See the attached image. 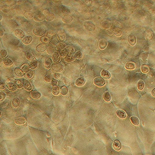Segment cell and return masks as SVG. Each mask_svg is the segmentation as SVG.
Listing matches in <instances>:
<instances>
[{"label":"cell","instance_id":"obj_1","mask_svg":"<svg viewBox=\"0 0 155 155\" xmlns=\"http://www.w3.org/2000/svg\"><path fill=\"white\" fill-rule=\"evenodd\" d=\"M45 33V30L43 27H37L33 30V33L37 36H42Z\"/></svg>","mask_w":155,"mask_h":155},{"label":"cell","instance_id":"obj_2","mask_svg":"<svg viewBox=\"0 0 155 155\" xmlns=\"http://www.w3.org/2000/svg\"><path fill=\"white\" fill-rule=\"evenodd\" d=\"M93 83L95 86L99 87L103 86L105 84L104 80L101 77H96L93 80Z\"/></svg>","mask_w":155,"mask_h":155},{"label":"cell","instance_id":"obj_3","mask_svg":"<svg viewBox=\"0 0 155 155\" xmlns=\"http://www.w3.org/2000/svg\"><path fill=\"white\" fill-rule=\"evenodd\" d=\"M64 68V65L61 63L55 64L51 66L52 70L55 73L61 72L62 70H63Z\"/></svg>","mask_w":155,"mask_h":155},{"label":"cell","instance_id":"obj_4","mask_svg":"<svg viewBox=\"0 0 155 155\" xmlns=\"http://www.w3.org/2000/svg\"><path fill=\"white\" fill-rule=\"evenodd\" d=\"M98 47L101 50H104L108 46V42L104 38H101L98 41Z\"/></svg>","mask_w":155,"mask_h":155},{"label":"cell","instance_id":"obj_5","mask_svg":"<svg viewBox=\"0 0 155 155\" xmlns=\"http://www.w3.org/2000/svg\"><path fill=\"white\" fill-rule=\"evenodd\" d=\"M84 27L89 31H93L95 30L94 24L91 21H87L84 23Z\"/></svg>","mask_w":155,"mask_h":155},{"label":"cell","instance_id":"obj_6","mask_svg":"<svg viewBox=\"0 0 155 155\" xmlns=\"http://www.w3.org/2000/svg\"><path fill=\"white\" fill-rule=\"evenodd\" d=\"M145 38L147 40H151L154 37V33L151 29H147L145 33Z\"/></svg>","mask_w":155,"mask_h":155},{"label":"cell","instance_id":"obj_7","mask_svg":"<svg viewBox=\"0 0 155 155\" xmlns=\"http://www.w3.org/2000/svg\"><path fill=\"white\" fill-rule=\"evenodd\" d=\"M26 122V119L25 117H24V116H20L17 117L15 119V123L19 125L25 124Z\"/></svg>","mask_w":155,"mask_h":155},{"label":"cell","instance_id":"obj_8","mask_svg":"<svg viewBox=\"0 0 155 155\" xmlns=\"http://www.w3.org/2000/svg\"><path fill=\"white\" fill-rule=\"evenodd\" d=\"M52 60L49 57H46L44 60V65L46 69H49L52 65Z\"/></svg>","mask_w":155,"mask_h":155},{"label":"cell","instance_id":"obj_9","mask_svg":"<svg viewBox=\"0 0 155 155\" xmlns=\"http://www.w3.org/2000/svg\"><path fill=\"white\" fill-rule=\"evenodd\" d=\"M127 41L129 44L131 45H134L136 43V37L133 34L129 35L127 37Z\"/></svg>","mask_w":155,"mask_h":155},{"label":"cell","instance_id":"obj_10","mask_svg":"<svg viewBox=\"0 0 155 155\" xmlns=\"http://www.w3.org/2000/svg\"><path fill=\"white\" fill-rule=\"evenodd\" d=\"M57 37L58 39L60 40V41H65L66 38V34L65 32L62 30H59L57 32Z\"/></svg>","mask_w":155,"mask_h":155},{"label":"cell","instance_id":"obj_11","mask_svg":"<svg viewBox=\"0 0 155 155\" xmlns=\"http://www.w3.org/2000/svg\"><path fill=\"white\" fill-rule=\"evenodd\" d=\"M136 65L134 62L128 61L125 65V68L127 70H134L135 69Z\"/></svg>","mask_w":155,"mask_h":155},{"label":"cell","instance_id":"obj_12","mask_svg":"<svg viewBox=\"0 0 155 155\" xmlns=\"http://www.w3.org/2000/svg\"><path fill=\"white\" fill-rule=\"evenodd\" d=\"M116 114L118 117L120 119L125 118L126 116V114L123 110L121 109H118L116 111Z\"/></svg>","mask_w":155,"mask_h":155},{"label":"cell","instance_id":"obj_13","mask_svg":"<svg viewBox=\"0 0 155 155\" xmlns=\"http://www.w3.org/2000/svg\"><path fill=\"white\" fill-rule=\"evenodd\" d=\"M47 46L45 44H40L36 46V50L38 53L43 52L47 49Z\"/></svg>","mask_w":155,"mask_h":155},{"label":"cell","instance_id":"obj_14","mask_svg":"<svg viewBox=\"0 0 155 155\" xmlns=\"http://www.w3.org/2000/svg\"><path fill=\"white\" fill-rule=\"evenodd\" d=\"M41 96V93L37 90H33L30 93V96L34 99H39Z\"/></svg>","mask_w":155,"mask_h":155},{"label":"cell","instance_id":"obj_15","mask_svg":"<svg viewBox=\"0 0 155 155\" xmlns=\"http://www.w3.org/2000/svg\"><path fill=\"white\" fill-rule=\"evenodd\" d=\"M110 23L108 20H104L102 21L100 25V26L102 29H108L110 27Z\"/></svg>","mask_w":155,"mask_h":155},{"label":"cell","instance_id":"obj_16","mask_svg":"<svg viewBox=\"0 0 155 155\" xmlns=\"http://www.w3.org/2000/svg\"><path fill=\"white\" fill-rule=\"evenodd\" d=\"M73 18L69 15H65L62 18V20L65 23H69L73 21Z\"/></svg>","mask_w":155,"mask_h":155},{"label":"cell","instance_id":"obj_17","mask_svg":"<svg viewBox=\"0 0 155 155\" xmlns=\"http://www.w3.org/2000/svg\"><path fill=\"white\" fill-rule=\"evenodd\" d=\"M85 83V79L83 77H79L76 80L75 84L76 85V86L78 87H81L83 86Z\"/></svg>","mask_w":155,"mask_h":155},{"label":"cell","instance_id":"obj_18","mask_svg":"<svg viewBox=\"0 0 155 155\" xmlns=\"http://www.w3.org/2000/svg\"><path fill=\"white\" fill-rule=\"evenodd\" d=\"M75 60V57L72 54H69L68 55H66L64 58L65 61L67 62V63H71V62L74 61Z\"/></svg>","mask_w":155,"mask_h":155},{"label":"cell","instance_id":"obj_19","mask_svg":"<svg viewBox=\"0 0 155 155\" xmlns=\"http://www.w3.org/2000/svg\"><path fill=\"white\" fill-rule=\"evenodd\" d=\"M101 76L105 79H109L111 77L110 73L107 70L103 69L101 72Z\"/></svg>","mask_w":155,"mask_h":155},{"label":"cell","instance_id":"obj_20","mask_svg":"<svg viewBox=\"0 0 155 155\" xmlns=\"http://www.w3.org/2000/svg\"><path fill=\"white\" fill-rule=\"evenodd\" d=\"M12 106L14 107V108H17L20 105V99L17 98V97H15L14 98L12 101Z\"/></svg>","mask_w":155,"mask_h":155},{"label":"cell","instance_id":"obj_21","mask_svg":"<svg viewBox=\"0 0 155 155\" xmlns=\"http://www.w3.org/2000/svg\"><path fill=\"white\" fill-rule=\"evenodd\" d=\"M113 147L115 151H119L121 149V143L118 140L116 139L113 142Z\"/></svg>","mask_w":155,"mask_h":155},{"label":"cell","instance_id":"obj_22","mask_svg":"<svg viewBox=\"0 0 155 155\" xmlns=\"http://www.w3.org/2000/svg\"><path fill=\"white\" fill-rule=\"evenodd\" d=\"M15 35L17 37L20 38H23L24 36H25L24 32L19 29H17L15 30Z\"/></svg>","mask_w":155,"mask_h":155},{"label":"cell","instance_id":"obj_23","mask_svg":"<svg viewBox=\"0 0 155 155\" xmlns=\"http://www.w3.org/2000/svg\"><path fill=\"white\" fill-rule=\"evenodd\" d=\"M52 60H53V61L54 62H55V63H57V62L60 61L61 60L60 54L57 52H55L52 55Z\"/></svg>","mask_w":155,"mask_h":155},{"label":"cell","instance_id":"obj_24","mask_svg":"<svg viewBox=\"0 0 155 155\" xmlns=\"http://www.w3.org/2000/svg\"><path fill=\"white\" fill-rule=\"evenodd\" d=\"M7 87L10 91H15L17 89V86L16 85V84H15L13 82L7 83Z\"/></svg>","mask_w":155,"mask_h":155},{"label":"cell","instance_id":"obj_25","mask_svg":"<svg viewBox=\"0 0 155 155\" xmlns=\"http://www.w3.org/2000/svg\"><path fill=\"white\" fill-rule=\"evenodd\" d=\"M55 48L56 49L58 50H60L61 51V50L65 49V48H66V45L65 44L62 42H57V44L55 45Z\"/></svg>","mask_w":155,"mask_h":155},{"label":"cell","instance_id":"obj_26","mask_svg":"<svg viewBox=\"0 0 155 155\" xmlns=\"http://www.w3.org/2000/svg\"><path fill=\"white\" fill-rule=\"evenodd\" d=\"M45 18V17L42 14H36L34 16V20L36 21L40 22L44 20Z\"/></svg>","mask_w":155,"mask_h":155},{"label":"cell","instance_id":"obj_27","mask_svg":"<svg viewBox=\"0 0 155 155\" xmlns=\"http://www.w3.org/2000/svg\"><path fill=\"white\" fill-rule=\"evenodd\" d=\"M131 123L135 125H138L139 123V120L138 118L135 116H132L130 117Z\"/></svg>","mask_w":155,"mask_h":155},{"label":"cell","instance_id":"obj_28","mask_svg":"<svg viewBox=\"0 0 155 155\" xmlns=\"http://www.w3.org/2000/svg\"><path fill=\"white\" fill-rule=\"evenodd\" d=\"M14 72L15 74L18 77H23L24 76V72L21 69L19 68H16L14 69Z\"/></svg>","mask_w":155,"mask_h":155},{"label":"cell","instance_id":"obj_29","mask_svg":"<svg viewBox=\"0 0 155 155\" xmlns=\"http://www.w3.org/2000/svg\"><path fill=\"white\" fill-rule=\"evenodd\" d=\"M103 98L106 102H109L111 100V95L108 91H105L103 94Z\"/></svg>","mask_w":155,"mask_h":155},{"label":"cell","instance_id":"obj_30","mask_svg":"<svg viewBox=\"0 0 155 155\" xmlns=\"http://www.w3.org/2000/svg\"><path fill=\"white\" fill-rule=\"evenodd\" d=\"M23 86L25 90L27 91H31L32 89V86L30 83L27 81H26L23 83Z\"/></svg>","mask_w":155,"mask_h":155},{"label":"cell","instance_id":"obj_31","mask_svg":"<svg viewBox=\"0 0 155 155\" xmlns=\"http://www.w3.org/2000/svg\"><path fill=\"white\" fill-rule=\"evenodd\" d=\"M51 92H52V94L54 96L58 95L60 93V88L57 86H53L52 89H51Z\"/></svg>","mask_w":155,"mask_h":155},{"label":"cell","instance_id":"obj_32","mask_svg":"<svg viewBox=\"0 0 155 155\" xmlns=\"http://www.w3.org/2000/svg\"><path fill=\"white\" fill-rule=\"evenodd\" d=\"M32 37L31 36H27L24 37V38L22 40V42L26 45H27L32 41Z\"/></svg>","mask_w":155,"mask_h":155},{"label":"cell","instance_id":"obj_33","mask_svg":"<svg viewBox=\"0 0 155 155\" xmlns=\"http://www.w3.org/2000/svg\"><path fill=\"white\" fill-rule=\"evenodd\" d=\"M25 55H26V57L28 60H30V61H33L35 60V57H34V55L33 54V53L30 52L29 51H27L25 53Z\"/></svg>","mask_w":155,"mask_h":155},{"label":"cell","instance_id":"obj_34","mask_svg":"<svg viewBox=\"0 0 155 155\" xmlns=\"http://www.w3.org/2000/svg\"><path fill=\"white\" fill-rule=\"evenodd\" d=\"M69 53V51L68 48L66 47V48H65V49H62L60 51V55L61 57H66V55H68V54Z\"/></svg>","mask_w":155,"mask_h":155},{"label":"cell","instance_id":"obj_35","mask_svg":"<svg viewBox=\"0 0 155 155\" xmlns=\"http://www.w3.org/2000/svg\"><path fill=\"white\" fill-rule=\"evenodd\" d=\"M144 87H145V83L143 80H139L137 83V88L138 89L139 91H142Z\"/></svg>","mask_w":155,"mask_h":155},{"label":"cell","instance_id":"obj_36","mask_svg":"<svg viewBox=\"0 0 155 155\" xmlns=\"http://www.w3.org/2000/svg\"><path fill=\"white\" fill-rule=\"evenodd\" d=\"M113 34L117 37H120L122 35V31L119 28H114L113 30Z\"/></svg>","mask_w":155,"mask_h":155},{"label":"cell","instance_id":"obj_37","mask_svg":"<svg viewBox=\"0 0 155 155\" xmlns=\"http://www.w3.org/2000/svg\"><path fill=\"white\" fill-rule=\"evenodd\" d=\"M3 64L7 66L12 65L13 64V61L9 58H5L3 61Z\"/></svg>","mask_w":155,"mask_h":155},{"label":"cell","instance_id":"obj_38","mask_svg":"<svg viewBox=\"0 0 155 155\" xmlns=\"http://www.w3.org/2000/svg\"><path fill=\"white\" fill-rule=\"evenodd\" d=\"M68 92V89L65 86H62L60 89V93L63 96H65L67 94Z\"/></svg>","mask_w":155,"mask_h":155},{"label":"cell","instance_id":"obj_39","mask_svg":"<svg viewBox=\"0 0 155 155\" xmlns=\"http://www.w3.org/2000/svg\"><path fill=\"white\" fill-rule=\"evenodd\" d=\"M141 71L143 73H147L150 71L149 66L146 65H143L141 66Z\"/></svg>","mask_w":155,"mask_h":155},{"label":"cell","instance_id":"obj_40","mask_svg":"<svg viewBox=\"0 0 155 155\" xmlns=\"http://www.w3.org/2000/svg\"><path fill=\"white\" fill-rule=\"evenodd\" d=\"M38 65V62L36 60H33L30 61V64H29V66L30 68L32 69H35L36 68L37 66Z\"/></svg>","mask_w":155,"mask_h":155},{"label":"cell","instance_id":"obj_41","mask_svg":"<svg viewBox=\"0 0 155 155\" xmlns=\"http://www.w3.org/2000/svg\"><path fill=\"white\" fill-rule=\"evenodd\" d=\"M24 16L26 19H30L33 17V13L31 11H26V12L24 13Z\"/></svg>","mask_w":155,"mask_h":155},{"label":"cell","instance_id":"obj_42","mask_svg":"<svg viewBox=\"0 0 155 155\" xmlns=\"http://www.w3.org/2000/svg\"><path fill=\"white\" fill-rule=\"evenodd\" d=\"M61 11L62 13L65 14H69L71 13V10L69 9L68 7H66L65 6H61Z\"/></svg>","mask_w":155,"mask_h":155},{"label":"cell","instance_id":"obj_43","mask_svg":"<svg viewBox=\"0 0 155 155\" xmlns=\"http://www.w3.org/2000/svg\"><path fill=\"white\" fill-rule=\"evenodd\" d=\"M33 74H34V73L32 71V70H29L28 71H27L26 73H25L24 76L26 78L29 79L32 78L33 76Z\"/></svg>","mask_w":155,"mask_h":155},{"label":"cell","instance_id":"obj_44","mask_svg":"<svg viewBox=\"0 0 155 155\" xmlns=\"http://www.w3.org/2000/svg\"><path fill=\"white\" fill-rule=\"evenodd\" d=\"M40 41H41L42 43H49L50 41V39L49 37H48L45 36H42L40 38Z\"/></svg>","mask_w":155,"mask_h":155},{"label":"cell","instance_id":"obj_45","mask_svg":"<svg viewBox=\"0 0 155 155\" xmlns=\"http://www.w3.org/2000/svg\"><path fill=\"white\" fill-rule=\"evenodd\" d=\"M46 51H47V53L49 55H51V54L53 55L55 53L54 48L51 46H49L47 47Z\"/></svg>","mask_w":155,"mask_h":155},{"label":"cell","instance_id":"obj_46","mask_svg":"<svg viewBox=\"0 0 155 155\" xmlns=\"http://www.w3.org/2000/svg\"><path fill=\"white\" fill-rule=\"evenodd\" d=\"M29 68H30L29 65H28V64H24L21 66V69L23 71V72L26 73L27 71H29Z\"/></svg>","mask_w":155,"mask_h":155},{"label":"cell","instance_id":"obj_47","mask_svg":"<svg viewBox=\"0 0 155 155\" xmlns=\"http://www.w3.org/2000/svg\"><path fill=\"white\" fill-rule=\"evenodd\" d=\"M54 17H55L54 14L53 13H50L49 15L46 17L45 19L47 21H51L54 19Z\"/></svg>","mask_w":155,"mask_h":155},{"label":"cell","instance_id":"obj_48","mask_svg":"<svg viewBox=\"0 0 155 155\" xmlns=\"http://www.w3.org/2000/svg\"><path fill=\"white\" fill-rule=\"evenodd\" d=\"M15 84H16V85L17 86V87L18 88H19V89H21L22 88V87H23V83H22V81L20 80H17L15 81Z\"/></svg>","mask_w":155,"mask_h":155},{"label":"cell","instance_id":"obj_49","mask_svg":"<svg viewBox=\"0 0 155 155\" xmlns=\"http://www.w3.org/2000/svg\"><path fill=\"white\" fill-rule=\"evenodd\" d=\"M74 57L77 59H80V58H81L83 57L82 53L81 52V51H79V50L77 51H76V53H75Z\"/></svg>","mask_w":155,"mask_h":155},{"label":"cell","instance_id":"obj_50","mask_svg":"<svg viewBox=\"0 0 155 155\" xmlns=\"http://www.w3.org/2000/svg\"><path fill=\"white\" fill-rule=\"evenodd\" d=\"M7 54H8V52L5 49H2L1 50V52H0V57L2 58H3L5 57Z\"/></svg>","mask_w":155,"mask_h":155},{"label":"cell","instance_id":"obj_51","mask_svg":"<svg viewBox=\"0 0 155 155\" xmlns=\"http://www.w3.org/2000/svg\"><path fill=\"white\" fill-rule=\"evenodd\" d=\"M53 80V79L52 77L49 75H47L45 77V78H44V80L45 81V82H46L47 83L51 82V81H52Z\"/></svg>","mask_w":155,"mask_h":155},{"label":"cell","instance_id":"obj_52","mask_svg":"<svg viewBox=\"0 0 155 155\" xmlns=\"http://www.w3.org/2000/svg\"><path fill=\"white\" fill-rule=\"evenodd\" d=\"M53 34H54L53 31L52 30H49L46 33V36L48 37H49L50 38V37H52Z\"/></svg>","mask_w":155,"mask_h":155},{"label":"cell","instance_id":"obj_53","mask_svg":"<svg viewBox=\"0 0 155 155\" xmlns=\"http://www.w3.org/2000/svg\"><path fill=\"white\" fill-rule=\"evenodd\" d=\"M50 13L49 12V11L48 9H45L42 11V14L45 17V18H46V17H47L48 15H49Z\"/></svg>","mask_w":155,"mask_h":155},{"label":"cell","instance_id":"obj_54","mask_svg":"<svg viewBox=\"0 0 155 155\" xmlns=\"http://www.w3.org/2000/svg\"><path fill=\"white\" fill-rule=\"evenodd\" d=\"M5 97L6 94L4 93V92H1V93H0V100H1V101L3 100L5 98Z\"/></svg>","mask_w":155,"mask_h":155},{"label":"cell","instance_id":"obj_55","mask_svg":"<svg viewBox=\"0 0 155 155\" xmlns=\"http://www.w3.org/2000/svg\"><path fill=\"white\" fill-rule=\"evenodd\" d=\"M60 77H61L60 74L58 73H53V78L55 80L58 79L60 78Z\"/></svg>","mask_w":155,"mask_h":155},{"label":"cell","instance_id":"obj_56","mask_svg":"<svg viewBox=\"0 0 155 155\" xmlns=\"http://www.w3.org/2000/svg\"><path fill=\"white\" fill-rule=\"evenodd\" d=\"M51 85H52V86H57V81L55 79H53L52 80V81H51Z\"/></svg>","mask_w":155,"mask_h":155},{"label":"cell","instance_id":"obj_57","mask_svg":"<svg viewBox=\"0 0 155 155\" xmlns=\"http://www.w3.org/2000/svg\"><path fill=\"white\" fill-rule=\"evenodd\" d=\"M5 87H6V86H5V83L1 82V86H0V89H1V90H3V89H5Z\"/></svg>","mask_w":155,"mask_h":155},{"label":"cell","instance_id":"obj_58","mask_svg":"<svg viewBox=\"0 0 155 155\" xmlns=\"http://www.w3.org/2000/svg\"><path fill=\"white\" fill-rule=\"evenodd\" d=\"M57 39V37H53V40H52V41H51V43H53V44H54V43H56V42H57V40H56V39Z\"/></svg>","mask_w":155,"mask_h":155},{"label":"cell","instance_id":"obj_59","mask_svg":"<svg viewBox=\"0 0 155 155\" xmlns=\"http://www.w3.org/2000/svg\"><path fill=\"white\" fill-rule=\"evenodd\" d=\"M151 94H152L153 96H155V88L152 90V92H151Z\"/></svg>","mask_w":155,"mask_h":155},{"label":"cell","instance_id":"obj_60","mask_svg":"<svg viewBox=\"0 0 155 155\" xmlns=\"http://www.w3.org/2000/svg\"><path fill=\"white\" fill-rule=\"evenodd\" d=\"M4 31L2 30V29H1V31H0V36H1V37L3 36L4 35Z\"/></svg>","mask_w":155,"mask_h":155},{"label":"cell","instance_id":"obj_61","mask_svg":"<svg viewBox=\"0 0 155 155\" xmlns=\"http://www.w3.org/2000/svg\"><path fill=\"white\" fill-rule=\"evenodd\" d=\"M0 16H1V21L2 19V16L1 15H0Z\"/></svg>","mask_w":155,"mask_h":155}]
</instances>
